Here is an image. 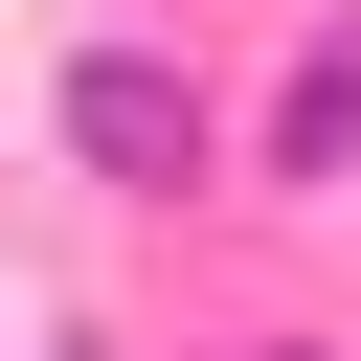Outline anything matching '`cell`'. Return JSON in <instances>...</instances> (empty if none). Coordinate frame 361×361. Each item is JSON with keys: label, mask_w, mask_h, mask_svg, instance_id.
I'll list each match as a JSON object with an SVG mask.
<instances>
[{"label": "cell", "mask_w": 361, "mask_h": 361, "mask_svg": "<svg viewBox=\"0 0 361 361\" xmlns=\"http://www.w3.org/2000/svg\"><path fill=\"white\" fill-rule=\"evenodd\" d=\"M68 135H90L113 180H203V90H180L158 45H90V68H68Z\"/></svg>", "instance_id": "6da1fadb"}, {"label": "cell", "mask_w": 361, "mask_h": 361, "mask_svg": "<svg viewBox=\"0 0 361 361\" xmlns=\"http://www.w3.org/2000/svg\"><path fill=\"white\" fill-rule=\"evenodd\" d=\"M338 158H361V45H316V68H293V180H338Z\"/></svg>", "instance_id": "7a4b0ae2"}]
</instances>
